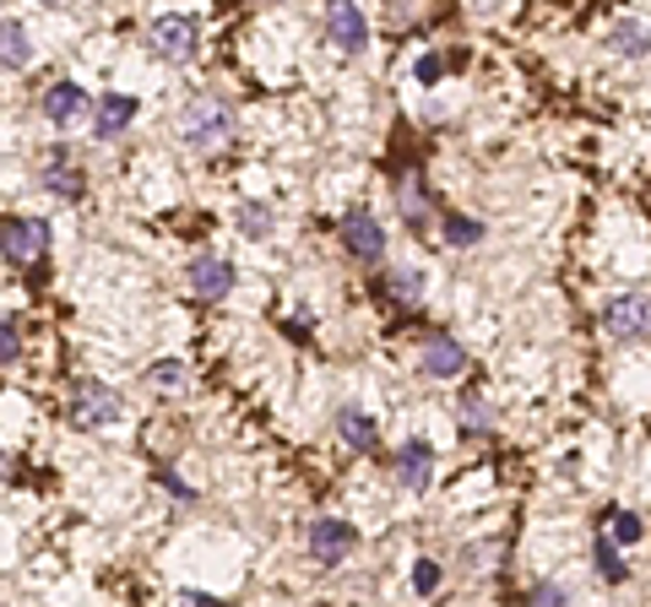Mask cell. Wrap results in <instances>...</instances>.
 Instances as JSON below:
<instances>
[{
	"label": "cell",
	"instance_id": "obj_27",
	"mask_svg": "<svg viewBox=\"0 0 651 607\" xmlns=\"http://www.w3.org/2000/svg\"><path fill=\"white\" fill-rule=\"evenodd\" d=\"M440 71H446V60H440V54H424V60H418V82H424V88H429V82H440Z\"/></svg>",
	"mask_w": 651,
	"mask_h": 607
},
{
	"label": "cell",
	"instance_id": "obj_1",
	"mask_svg": "<svg viewBox=\"0 0 651 607\" xmlns=\"http://www.w3.org/2000/svg\"><path fill=\"white\" fill-rule=\"evenodd\" d=\"M228 136H234V114H228V103L196 99L185 114H180V142H185V147L212 152V147H223Z\"/></svg>",
	"mask_w": 651,
	"mask_h": 607
},
{
	"label": "cell",
	"instance_id": "obj_2",
	"mask_svg": "<svg viewBox=\"0 0 651 607\" xmlns=\"http://www.w3.org/2000/svg\"><path fill=\"white\" fill-rule=\"evenodd\" d=\"M50 250V223L44 217H6L0 223V255H6V266H39Z\"/></svg>",
	"mask_w": 651,
	"mask_h": 607
},
{
	"label": "cell",
	"instance_id": "obj_11",
	"mask_svg": "<svg viewBox=\"0 0 651 607\" xmlns=\"http://www.w3.org/2000/svg\"><path fill=\"white\" fill-rule=\"evenodd\" d=\"M429 477H435V451H429L424 440H407V445L397 451V483L401 488H413V494H424Z\"/></svg>",
	"mask_w": 651,
	"mask_h": 607
},
{
	"label": "cell",
	"instance_id": "obj_7",
	"mask_svg": "<svg viewBox=\"0 0 651 607\" xmlns=\"http://www.w3.org/2000/svg\"><path fill=\"white\" fill-rule=\"evenodd\" d=\"M353 548H358V532H353L348 521L321 515V521L309 526V558H321V564H343Z\"/></svg>",
	"mask_w": 651,
	"mask_h": 607
},
{
	"label": "cell",
	"instance_id": "obj_26",
	"mask_svg": "<svg viewBox=\"0 0 651 607\" xmlns=\"http://www.w3.org/2000/svg\"><path fill=\"white\" fill-rule=\"evenodd\" d=\"M0 363H6V369L17 363V320H6V326H0Z\"/></svg>",
	"mask_w": 651,
	"mask_h": 607
},
{
	"label": "cell",
	"instance_id": "obj_17",
	"mask_svg": "<svg viewBox=\"0 0 651 607\" xmlns=\"http://www.w3.org/2000/svg\"><path fill=\"white\" fill-rule=\"evenodd\" d=\"M44 185H50L54 196H65V202H77V196H82V174H77L65 157H50V168H44Z\"/></svg>",
	"mask_w": 651,
	"mask_h": 607
},
{
	"label": "cell",
	"instance_id": "obj_5",
	"mask_svg": "<svg viewBox=\"0 0 651 607\" xmlns=\"http://www.w3.org/2000/svg\"><path fill=\"white\" fill-rule=\"evenodd\" d=\"M602 326H608L613 342H641V337H651V299L647 294H619L608 304Z\"/></svg>",
	"mask_w": 651,
	"mask_h": 607
},
{
	"label": "cell",
	"instance_id": "obj_18",
	"mask_svg": "<svg viewBox=\"0 0 651 607\" xmlns=\"http://www.w3.org/2000/svg\"><path fill=\"white\" fill-rule=\"evenodd\" d=\"M613 54H630V60L651 54L647 28H641V22H619V28H613Z\"/></svg>",
	"mask_w": 651,
	"mask_h": 607
},
{
	"label": "cell",
	"instance_id": "obj_30",
	"mask_svg": "<svg viewBox=\"0 0 651 607\" xmlns=\"http://www.w3.org/2000/svg\"><path fill=\"white\" fill-rule=\"evenodd\" d=\"M44 6H71V0H44Z\"/></svg>",
	"mask_w": 651,
	"mask_h": 607
},
{
	"label": "cell",
	"instance_id": "obj_19",
	"mask_svg": "<svg viewBox=\"0 0 651 607\" xmlns=\"http://www.w3.org/2000/svg\"><path fill=\"white\" fill-rule=\"evenodd\" d=\"M401 217H407V228H424L429 223V202H424V185L418 179H401Z\"/></svg>",
	"mask_w": 651,
	"mask_h": 607
},
{
	"label": "cell",
	"instance_id": "obj_13",
	"mask_svg": "<svg viewBox=\"0 0 651 607\" xmlns=\"http://www.w3.org/2000/svg\"><path fill=\"white\" fill-rule=\"evenodd\" d=\"M337 434H343V445H348V451H375V445H380L375 418H369V412H358V407H343V412H337Z\"/></svg>",
	"mask_w": 651,
	"mask_h": 607
},
{
	"label": "cell",
	"instance_id": "obj_12",
	"mask_svg": "<svg viewBox=\"0 0 651 607\" xmlns=\"http://www.w3.org/2000/svg\"><path fill=\"white\" fill-rule=\"evenodd\" d=\"M82 109H88V93H82L77 82H54L50 93H44V120H50V125H77Z\"/></svg>",
	"mask_w": 651,
	"mask_h": 607
},
{
	"label": "cell",
	"instance_id": "obj_15",
	"mask_svg": "<svg viewBox=\"0 0 651 607\" xmlns=\"http://www.w3.org/2000/svg\"><path fill=\"white\" fill-rule=\"evenodd\" d=\"M380 288H386V299L391 304H418L424 299V271H413V266H391Z\"/></svg>",
	"mask_w": 651,
	"mask_h": 607
},
{
	"label": "cell",
	"instance_id": "obj_20",
	"mask_svg": "<svg viewBox=\"0 0 651 607\" xmlns=\"http://www.w3.org/2000/svg\"><path fill=\"white\" fill-rule=\"evenodd\" d=\"M234 223H240L245 239H266V234H272V212H266L261 202H245L240 212H234Z\"/></svg>",
	"mask_w": 651,
	"mask_h": 607
},
{
	"label": "cell",
	"instance_id": "obj_14",
	"mask_svg": "<svg viewBox=\"0 0 651 607\" xmlns=\"http://www.w3.org/2000/svg\"><path fill=\"white\" fill-rule=\"evenodd\" d=\"M136 120V99H125V93H109L99 109V142H114V136H125V125Z\"/></svg>",
	"mask_w": 651,
	"mask_h": 607
},
{
	"label": "cell",
	"instance_id": "obj_16",
	"mask_svg": "<svg viewBox=\"0 0 651 607\" xmlns=\"http://www.w3.org/2000/svg\"><path fill=\"white\" fill-rule=\"evenodd\" d=\"M0 39H6V71H22V65H33V39H28V28H22L17 17H6Z\"/></svg>",
	"mask_w": 651,
	"mask_h": 607
},
{
	"label": "cell",
	"instance_id": "obj_9",
	"mask_svg": "<svg viewBox=\"0 0 651 607\" xmlns=\"http://www.w3.org/2000/svg\"><path fill=\"white\" fill-rule=\"evenodd\" d=\"M191 288H196V299L217 304L234 294V266L223 260V255H196L191 260Z\"/></svg>",
	"mask_w": 651,
	"mask_h": 607
},
{
	"label": "cell",
	"instance_id": "obj_25",
	"mask_svg": "<svg viewBox=\"0 0 651 607\" xmlns=\"http://www.w3.org/2000/svg\"><path fill=\"white\" fill-rule=\"evenodd\" d=\"M413 586H418L424 597H429V591H440V564H429V558H424V564L413 569Z\"/></svg>",
	"mask_w": 651,
	"mask_h": 607
},
{
	"label": "cell",
	"instance_id": "obj_10",
	"mask_svg": "<svg viewBox=\"0 0 651 607\" xmlns=\"http://www.w3.org/2000/svg\"><path fill=\"white\" fill-rule=\"evenodd\" d=\"M418 369H424V374H435V380H456V374L467 369V348L451 342V337H429V342H424V353H418Z\"/></svg>",
	"mask_w": 651,
	"mask_h": 607
},
{
	"label": "cell",
	"instance_id": "obj_4",
	"mask_svg": "<svg viewBox=\"0 0 651 607\" xmlns=\"http://www.w3.org/2000/svg\"><path fill=\"white\" fill-rule=\"evenodd\" d=\"M148 39H152V54H157L163 65H191L201 54V33L191 17H157Z\"/></svg>",
	"mask_w": 651,
	"mask_h": 607
},
{
	"label": "cell",
	"instance_id": "obj_24",
	"mask_svg": "<svg viewBox=\"0 0 651 607\" xmlns=\"http://www.w3.org/2000/svg\"><path fill=\"white\" fill-rule=\"evenodd\" d=\"M608 526H613V543H635V537H641V521H635V515H624V510H613V521H608Z\"/></svg>",
	"mask_w": 651,
	"mask_h": 607
},
{
	"label": "cell",
	"instance_id": "obj_23",
	"mask_svg": "<svg viewBox=\"0 0 651 607\" xmlns=\"http://www.w3.org/2000/svg\"><path fill=\"white\" fill-rule=\"evenodd\" d=\"M446 239H451V245H478V239H484V228H478V223H467V217H446Z\"/></svg>",
	"mask_w": 651,
	"mask_h": 607
},
{
	"label": "cell",
	"instance_id": "obj_28",
	"mask_svg": "<svg viewBox=\"0 0 651 607\" xmlns=\"http://www.w3.org/2000/svg\"><path fill=\"white\" fill-rule=\"evenodd\" d=\"M532 603H564V591H559V586H538V591H532Z\"/></svg>",
	"mask_w": 651,
	"mask_h": 607
},
{
	"label": "cell",
	"instance_id": "obj_22",
	"mask_svg": "<svg viewBox=\"0 0 651 607\" xmlns=\"http://www.w3.org/2000/svg\"><path fill=\"white\" fill-rule=\"evenodd\" d=\"M598 575L608 586H619L624 580V564H619V548H613V537H598Z\"/></svg>",
	"mask_w": 651,
	"mask_h": 607
},
{
	"label": "cell",
	"instance_id": "obj_8",
	"mask_svg": "<svg viewBox=\"0 0 651 607\" xmlns=\"http://www.w3.org/2000/svg\"><path fill=\"white\" fill-rule=\"evenodd\" d=\"M343 245H348L353 260L375 266V260L386 255V228H380L369 212H348V217H343Z\"/></svg>",
	"mask_w": 651,
	"mask_h": 607
},
{
	"label": "cell",
	"instance_id": "obj_29",
	"mask_svg": "<svg viewBox=\"0 0 651 607\" xmlns=\"http://www.w3.org/2000/svg\"><path fill=\"white\" fill-rule=\"evenodd\" d=\"M180 603H196V607H212V603H217V597H212V591H180Z\"/></svg>",
	"mask_w": 651,
	"mask_h": 607
},
{
	"label": "cell",
	"instance_id": "obj_6",
	"mask_svg": "<svg viewBox=\"0 0 651 607\" xmlns=\"http://www.w3.org/2000/svg\"><path fill=\"white\" fill-rule=\"evenodd\" d=\"M326 39L343 54H358L369 44V22H364V11L353 0H326Z\"/></svg>",
	"mask_w": 651,
	"mask_h": 607
},
{
	"label": "cell",
	"instance_id": "obj_3",
	"mask_svg": "<svg viewBox=\"0 0 651 607\" xmlns=\"http://www.w3.org/2000/svg\"><path fill=\"white\" fill-rule=\"evenodd\" d=\"M71 429H109L120 418V397L103 385V380H77L71 385Z\"/></svg>",
	"mask_w": 651,
	"mask_h": 607
},
{
	"label": "cell",
	"instance_id": "obj_21",
	"mask_svg": "<svg viewBox=\"0 0 651 607\" xmlns=\"http://www.w3.org/2000/svg\"><path fill=\"white\" fill-rule=\"evenodd\" d=\"M148 385H157V391H180L185 385V363L180 358H157L148 369Z\"/></svg>",
	"mask_w": 651,
	"mask_h": 607
}]
</instances>
